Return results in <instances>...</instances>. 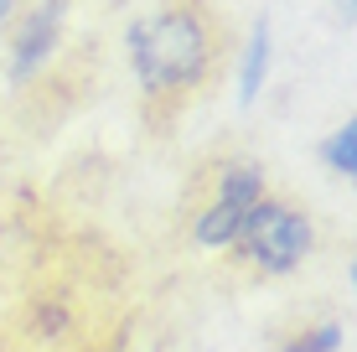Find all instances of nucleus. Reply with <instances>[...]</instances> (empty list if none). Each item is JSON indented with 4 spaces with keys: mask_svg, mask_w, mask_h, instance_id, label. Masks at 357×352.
Instances as JSON below:
<instances>
[{
    "mask_svg": "<svg viewBox=\"0 0 357 352\" xmlns=\"http://www.w3.org/2000/svg\"><path fill=\"white\" fill-rule=\"evenodd\" d=\"M125 52L145 99H181L213 72V31L187 6H161L125 26Z\"/></svg>",
    "mask_w": 357,
    "mask_h": 352,
    "instance_id": "nucleus-1",
    "label": "nucleus"
},
{
    "mask_svg": "<svg viewBox=\"0 0 357 352\" xmlns=\"http://www.w3.org/2000/svg\"><path fill=\"white\" fill-rule=\"evenodd\" d=\"M228 254H238V264L259 280H280V275H295L305 259L316 254V223L311 213H301L285 197H264L259 208L249 213L238 244Z\"/></svg>",
    "mask_w": 357,
    "mask_h": 352,
    "instance_id": "nucleus-2",
    "label": "nucleus"
},
{
    "mask_svg": "<svg viewBox=\"0 0 357 352\" xmlns=\"http://www.w3.org/2000/svg\"><path fill=\"white\" fill-rule=\"evenodd\" d=\"M269 197V181H264V166L249 161V155H238V161H223L213 176V192H207V202L192 213V244L207 249V254H228L238 244L243 223H249V213L259 208Z\"/></svg>",
    "mask_w": 357,
    "mask_h": 352,
    "instance_id": "nucleus-3",
    "label": "nucleus"
},
{
    "mask_svg": "<svg viewBox=\"0 0 357 352\" xmlns=\"http://www.w3.org/2000/svg\"><path fill=\"white\" fill-rule=\"evenodd\" d=\"M68 31V0H31L10 26V47H6V78L10 83H31L42 68H52L57 47Z\"/></svg>",
    "mask_w": 357,
    "mask_h": 352,
    "instance_id": "nucleus-4",
    "label": "nucleus"
},
{
    "mask_svg": "<svg viewBox=\"0 0 357 352\" xmlns=\"http://www.w3.org/2000/svg\"><path fill=\"white\" fill-rule=\"evenodd\" d=\"M269 68H275V31H269V21L259 16V21L249 26V36H243V47H238V72H233V99H238L243 109L264 93Z\"/></svg>",
    "mask_w": 357,
    "mask_h": 352,
    "instance_id": "nucleus-5",
    "label": "nucleus"
},
{
    "mask_svg": "<svg viewBox=\"0 0 357 352\" xmlns=\"http://www.w3.org/2000/svg\"><path fill=\"white\" fill-rule=\"evenodd\" d=\"M321 166L337 181H352L357 176V119H342L337 130H326V140H321Z\"/></svg>",
    "mask_w": 357,
    "mask_h": 352,
    "instance_id": "nucleus-6",
    "label": "nucleus"
},
{
    "mask_svg": "<svg viewBox=\"0 0 357 352\" xmlns=\"http://www.w3.org/2000/svg\"><path fill=\"white\" fill-rule=\"evenodd\" d=\"M305 352H342V342H347V332H342V321H316L305 326L301 337H295Z\"/></svg>",
    "mask_w": 357,
    "mask_h": 352,
    "instance_id": "nucleus-7",
    "label": "nucleus"
},
{
    "mask_svg": "<svg viewBox=\"0 0 357 352\" xmlns=\"http://www.w3.org/2000/svg\"><path fill=\"white\" fill-rule=\"evenodd\" d=\"M16 6H21V0H0V26L10 21V10H16Z\"/></svg>",
    "mask_w": 357,
    "mask_h": 352,
    "instance_id": "nucleus-8",
    "label": "nucleus"
},
{
    "mask_svg": "<svg viewBox=\"0 0 357 352\" xmlns=\"http://www.w3.org/2000/svg\"><path fill=\"white\" fill-rule=\"evenodd\" d=\"M280 352H305V347H301V342H285V347H280Z\"/></svg>",
    "mask_w": 357,
    "mask_h": 352,
    "instance_id": "nucleus-9",
    "label": "nucleus"
}]
</instances>
